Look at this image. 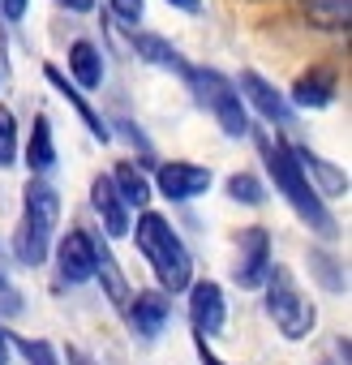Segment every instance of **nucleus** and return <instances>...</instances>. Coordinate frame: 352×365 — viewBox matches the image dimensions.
Returning a JSON list of instances; mask_svg holds the SVG:
<instances>
[{"instance_id": "33", "label": "nucleus", "mask_w": 352, "mask_h": 365, "mask_svg": "<svg viewBox=\"0 0 352 365\" xmlns=\"http://www.w3.org/2000/svg\"><path fill=\"white\" fill-rule=\"evenodd\" d=\"M0 275H9V258H5V250H0Z\"/></svg>"}, {"instance_id": "20", "label": "nucleus", "mask_w": 352, "mask_h": 365, "mask_svg": "<svg viewBox=\"0 0 352 365\" xmlns=\"http://www.w3.org/2000/svg\"><path fill=\"white\" fill-rule=\"evenodd\" d=\"M301 14L318 31H335V35L343 31L348 35V26H352V0H301Z\"/></svg>"}, {"instance_id": "30", "label": "nucleus", "mask_w": 352, "mask_h": 365, "mask_svg": "<svg viewBox=\"0 0 352 365\" xmlns=\"http://www.w3.org/2000/svg\"><path fill=\"white\" fill-rule=\"evenodd\" d=\"M172 9H181V14H202V0H167Z\"/></svg>"}, {"instance_id": "29", "label": "nucleus", "mask_w": 352, "mask_h": 365, "mask_svg": "<svg viewBox=\"0 0 352 365\" xmlns=\"http://www.w3.org/2000/svg\"><path fill=\"white\" fill-rule=\"evenodd\" d=\"M198 361H202V365H228V361H219V356L207 348V339H202V335H198Z\"/></svg>"}, {"instance_id": "8", "label": "nucleus", "mask_w": 352, "mask_h": 365, "mask_svg": "<svg viewBox=\"0 0 352 365\" xmlns=\"http://www.w3.org/2000/svg\"><path fill=\"white\" fill-rule=\"evenodd\" d=\"M185 292H190V322H194V335H202V339L219 335V331H224V322H228L224 288H219L215 279H194Z\"/></svg>"}, {"instance_id": "27", "label": "nucleus", "mask_w": 352, "mask_h": 365, "mask_svg": "<svg viewBox=\"0 0 352 365\" xmlns=\"http://www.w3.org/2000/svg\"><path fill=\"white\" fill-rule=\"evenodd\" d=\"M31 9V0H0V14H5V22H22Z\"/></svg>"}, {"instance_id": "32", "label": "nucleus", "mask_w": 352, "mask_h": 365, "mask_svg": "<svg viewBox=\"0 0 352 365\" xmlns=\"http://www.w3.org/2000/svg\"><path fill=\"white\" fill-rule=\"evenodd\" d=\"M0 365H9V335L0 331Z\"/></svg>"}, {"instance_id": "2", "label": "nucleus", "mask_w": 352, "mask_h": 365, "mask_svg": "<svg viewBox=\"0 0 352 365\" xmlns=\"http://www.w3.org/2000/svg\"><path fill=\"white\" fill-rule=\"evenodd\" d=\"M56 224H61V194L52 190V180L31 176L22 190V220L14 232V258L22 267H43L52 254Z\"/></svg>"}, {"instance_id": "23", "label": "nucleus", "mask_w": 352, "mask_h": 365, "mask_svg": "<svg viewBox=\"0 0 352 365\" xmlns=\"http://www.w3.org/2000/svg\"><path fill=\"white\" fill-rule=\"evenodd\" d=\"M18 163V116L14 108L0 103V168H14Z\"/></svg>"}, {"instance_id": "19", "label": "nucleus", "mask_w": 352, "mask_h": 365, "mask_svg": "<svg viewBox=\"0 0 352 365\" xmlns=\"http://www.w3.org/2000/svg\"><path fill=\"white\" fill-rule=\"evenodd\" d=\"M26 168H31V176H48L52 168H56V142H52V120L48 116H35V125H31V142H26Z\"/></svg>"}, {"instance_id": "1", "label": "nucleus", "mask_w": 352, "mask_h": 365, "mask_svg": "<svg viewBox=\"0 0 352 365\" xmlns=\"http://www.w3.org/2000/svg\"><path fill=\"white\" fill-rule=\"evenodd\" d=\"M142 258L150 262L155 279H159V292H185L194 284V258L185 250V241L176 237V228L159 215V211H142L138 224H129Z\"/></svg>"}, {"instance_id": "3", "label": "nucleus", "mask_w": 352, "mask_h": 365, "mask_svg": "<svg viewBox=\"0 0 352 365\" xmlns=\"http://www.w3.org/2000/svg\"><path fill=\"white\" fill-rule=\"evenodd\" d=\"M258 150H262V163H266V172H271V180H275V190L288 198V207H292L318 237H335V220H331L326 202L314 194V185L305 180V172H301L292 146H288V142L258 138Z\"/></svg>"}, {"instance_id": "25", "label": "nucleus", "mask_w": 352, "mask_h": 365, "mask_svg": "<svg viewBox=\"0 0 352 365\" xmlns=\"http://www.w3.org/2000/svg\"><path fill=\"white\" fill-rule=\"evenodd\" d=\"M18 348H22V356L31 361V365H61V352L48 344V339H14Z\"/></svg>"}, {"instance_id": "15", "label": "nucleus", "mask_w": 352, "mask_h": 365, "mask_svg": "<svg viewBox=\"0 0 352 365\" xmlns=\"http://www.w3.org/2000/svg\"><path fill=\"white\" fill-rule=\"evenodd\" d=\"M43 78L52 82V91H61V95L69 99V108H73V112L82 116V125L90 129V138H99V142H108V138H112L108 120H103V116H99V112L90 108V99H86V95H82V91H78V86H73V82L65 78V69H56V65L48 61V65H43Z\"/></svg>"}, {"instance_id": "11", "label": "nucleus", "mask_w": 352, "mask_h": 365, "mask_svg": "<svg viewBox=\"0 0 352 365\" xmlns=\"http://www.w3.org/2000/svg\"><path fill=\"white\" fill-rule=\"evenodd\" d=\"M125 309H129V327H133L142 339H155V335L167 327V318H172L167 292H159V288H146V292L129 297V301H125Z\"/></svg>"}, {"instance_id": "21", "label": "nucleus", "mask_w": 352, "mask_h": 365, "mask_svg": "<svg viewBox=\"0 0 352 365\" xmlns=\"http://www.w3.org/2000/svg\"><path fill=\"white\" fill-rule=\"evenodd\" d=\"M95 279H103V288H108V297H112L116 305H125V301H129L125 275H120V267H116V258H112V250H108V245H99V254H95Z\"/></svg>"}, {"instance_id": "14", "label": "nucleus", "mask_w": 352, "mask_h": 365, "mask_svg": "<svg viewBox=\"0 0 352 365\" xmlns=\"http://www.w3.org/2000/svg\"><path fill=\"white\" fill-rule=\"evenodd\" d=\"M90 207H95V215L103 220V232L108 237H129V207L116 198V190H112V176H95L90 180Z\"/></svg>"}, {"instance_id": "22", "label": "nucleus", "mask_w": 352, "mask_h": 365, "mask_svg": "<svg viewBox=\"0 0 352 365\" xmlns=\"http://www.w3.org/2000/svg\"><path fill=\"white\" fill-rule=\"evenodd\" d=\"M228 198L232 202H245V207H262L266 190H262V180L254 172H232L228 176Z\"/></svg>"}, {"instance_id": "24", "label": "nucleus", "mask_w": 352, "mask_h": 365, "mask_svg": "<svg viewBox=\"0 0 352 365\" xmlns=\"http://www.w3.org/2000/svg\"><path fill=\"white\" fill-rule=\"evenodd\" d=\"M309 267L318 271L322 288H331V292H339V288H343V275H339V267H335V258H331L326 250H314V254H309Z\"/></svg>"}, {"instance_id": "26", "label": "nucleus", "mask_w": 352, "mask_h": 365, "mask_svg": "<svg viewBox=\"0 0 352 365\" xmlns=\"http://www.w3.org/2000/svg\"><path fill=\"white\" fill-rule=\"evenodd\" d=\"M108 9H112V18H116V22L138 26V22H142V14H146V0H108Z\"/></svg>"}, {"instance_id": "5", "label": "nucleus", "mask_w": 352, "mask_h": 365, "mask_svg": "<svg viewBox=\"0 0 352 365\" xmlns=\"http://www.w3.org/2000/svg\"><path fill=\"white\" fill-rule=\"evenodd\" d=\"M185 82H190L194 99L215 116V125H219L228 138H249V108H245V99L237 95V82H232V78H224V73H215V69H194V65H190Z\"/></svg>"}, {"instance_id": "9", "label": "nucleus", "mask_w": 352, "mask_h": 365, "mask_svg": "<svg viewBox=\"0 0 352 365\" xmlns=\"http://www.w3.org/2000/svg\"><path fill=\"white\" fill-rule=\"evenodd\" d=\"M237 95H241V99H245V108H249V112H258L266 125H288V120H292L288 99H284V95H279L262 73H254V69H245V73H241Z\"/></svg>"}, {"instance_id": "7", "label": "nucleus", "mask_w": 352, "mask_h": 365, "mask_svg": "<svg viewBox=\"0 0 352 365\" xmlns=\"http://www.w3.org/2000/svg\"><path fill=\"white\" fill-rule=\"evenodd\" d=\"M95 254H99V241L86 232V228H69L56 245V275L61 284L78 288V284H90L95 279Z\"/></svg>"}, {"instance_id": "16", "label": "nucleus", "mask_w": 352, "mask_h": 365, "mask_svg": "<svg viewBox=\"0 0 352 365\" xmlns=\"http://www.w3.org/2000/svg\"><path fill=\"white\" fill-rule=\"evenodd\" d=\"M78 91H99L103 86V52L90 39H73L69 43V73H65Z\"/></svg>"}, {"instance_id": "12", "label": "nucleus", "mask_w": 352, "mask_h": 365, "mask_svg": "<svg viewBox=\"0 0 352 365\" xmlns=\"http://www.w3.org/2000/svg\"><path fill=\"white\" fill-rule=\"evenodd\" d=\"M292 155H296V163H301V172H305V180L314 185L318 198H339V194H348V172H343V168L326 163V159L314 155L309 146H292Z\"/></svg>"}, {"instance_id": "4", "label": "nucleus", "mask_w": 352, "mask_h": 365, "mask_svg": "<svg viewBox=\"0 0 352 365\" xmlns=\"http://www.w3.org/2000/svg\"><path fill=\"white\" fill-rule=\"evenodd\" d=\"M262 288H266V314H271L275 331H279L284 339H305V335L314 331V322H318V309H314V301L296 288L292 271H288V267H271L266 279H262Z\"/></svg>"}, {"instance_id": "31", "label": "nucleus", "mask_w": 352, "mask_h": 365, "mask_svg": "<svg viewBox=\"0 0 352 365\" xmlns=\"http://www.w3.org/2000/svg\"><path fill=\"white\" fill-rule=\"evenodd\" d=\"M69 365H95V361H90L82 348H69Z\"/></svg>"}, {"instance_id": "28", "label": "nucleus", "mask_w": 352, "mask_h": 365, "mask_svg": "<svg viewBox=\"0 0 352 365\" xmlns=\"http://www.w3.org/2000/svg\"><path fill=\"white\" fill-rule=\"evenodd\" d=\"M56 5H61L65 14H78V18H82V14H90V9H95V0H56Z\"/></svg>"}, {"instance_id": "6", "label": "nucleus", "mask_w": 352, "mask_h": 365, "mask_svg": "<svg viewBox=\"0 0 352 365\" xmlns=\"http://www.w3.org/2000/svg\"><path fill=\"white\" fill-rule=\"evenodd\" d=\"M211 180H215L211 168L190 163V159H172V163H159L150 190H159L167 202H194V198H202L211 190Z\"/></svg>"}, {"instance_id": "10", "label": "nucleus", "mask_w": 352, "mask_h": 365, "mask_svg": "<svg viewBox=\"0 0 352 365\" xmlns=\"http://www.w3.org/2000/svg\"><path fill=\"white\" fill-rule=\"evenodd\" d=\"M237 284L241 288H262V279H266V271L275 267L271 262V237H266V228H245L241 232V241H237Z\"/></svg>"}, {"instance_id": "18", "label": "nucleus", "mask_w": 352, "mask_h": 365, "mask_svg": "<svg viewBox=\"0 0 352 365\" xmlns=\"http://www.w3.org/2000/svg\"><path fill=\"white\" fill-rule=\"evenodd\" d=\"M133 52L146 61V65H155V69H167V73H176V78H185L190 73V61L176 52L167 39H159V35H133Z\"/></svg>"}, {"instance_id": "17", "label": "nucleus", "mask_w": 352, "mask_h": 365, "mask_svg": "<svg viewBox=\"0 0 352 365\" xmlns=\"http://www.w3.org/2000/svg\"><path fill=\"white\" fill-rule=\"evenodd\" d=\"M112 190H116V198L129 207V211H146L150 207V176L138 168V163H116L112 168Z\"/></svg>"}, {"instance_id": "13", "label": "nucleus", "mask_w": 352, "mask_h": 365, "mask_svg": "<svg viewBox=\"0 0 352 365\" xmlns=\"http://www.w3.org/2000/svg\"><path fill=\"white\" fill-rule=\"evenodd\" d=\"M335 91H339L335 69L314 65V69H305V73L292 82V103H296V108H305V112H318V108H331Z\"/></svg>"}]
</instances>
